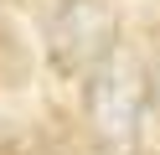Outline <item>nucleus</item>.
Listing matches in <instances>:
<instances>
[{
  "label": "nucleus",
  "mask_w": 160,
  "mask_h": 155,
  "mask_svg": "<svg viewBox=\"0 0 160 155\" xmlns=\"http://www.w3.org/2000/svg\"><path fill=\"white\" fill-rule=\"evenodd\" d=\"M114 36H119V16L108 0H62L47 26V47L62 72H93L114 52Z\"/></svg>",
  "instance_id": "1"
}]
</instances>
